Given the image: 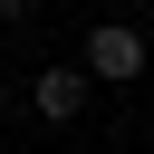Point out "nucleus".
<instances>
[{
    "mask_svg": "<svg viewBox=\"0 0 154 154\" xmlns=\"http://www.w3.org/2000/svg\"><path fill=\"white\" fill-rule=\"evenodd\" d=\"M29 106H38L48 125H67V116L87 106V67H38V77H29Z\"/></svg>",
    "mask_w": 154,
    "mask_h": 154,
    "instance_id": "obj_2",
    "label": "nucleus"
},
{
    "mask_svg": "<svg viewBox=\"0 0 154 154\" xmlns=\"http://www.w3.org/2000/svg\"><path fill=\"white\" fill-rule=\"evenodd\" d=\"M29 10H38V0H0V29H19V19H29Z\"/></svg>",
    "mask_w": 154,
    "mask_h": 154,
    "instance_id": "obj_3",
    "label": "nucleus"
},
{
    "mask_svg": "<svg viewBox=\"0 0 154 154\" xmlns=\"http://www.w3.org/2000/svg\"><path fill=\"white\" fill-rule=\"evenodd\" d=\"M87 77H106V87H125V77H144V38H135L125 19H106V29H87Z\"/></svg>",
    "mask_w": 154,
    "mask_h": 154,
    "instance_id": "obj_1",
    "label": "nucleus"
}]
</instances>
